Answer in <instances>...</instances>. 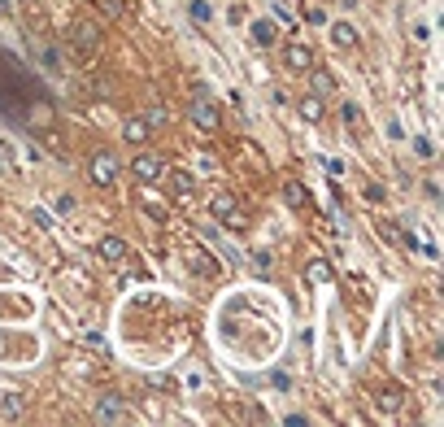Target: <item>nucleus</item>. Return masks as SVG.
<instances>
[{
    "label": "nucleus",
    "instance_id": "1",
    "mask_svg": "<svg viewBox=\"0 0 444 427\" xmlns=\"http://www.w3.org/2000/svg\"><path fill=\"white\" fill-rule=\"evenodd\" d=\"M187 122L196 127V131H218V127H222V114H218V105L205 96V88H200V96H192V105H187Z\"/></svg>",
    "mask_w": 444,
    "mask_h": 427
},
{
    "label": "nucleus",
    "instance_id": "2",
    "mask_svg": "<svg viewBox=\"0 0 444 427\" xmlns=\"http://www.w3.org/2000/svg\"><path fill=\"white\" fill-rule=\"evenodd\" d=\"M209 214L218 222H226L231 231H244L248 227V214L235 205V196H226V192H218V196H209Z\"/></svg>",
    "mask_w": 444,
    "mask_h": 427
},
{
    "label": "nucleus",
    "instance_id": "3",
    "mask_svg": "<svg viewBox=\"0 0 444 427\" xmlns=\"http://www.w3.org/2000/svg\"><path fill=\"white\" fill-rule=\"evenodd\" d=\"M88 179L96 187H114L118 179V161H114V153H96V157L88 161Z\"/></svg>",
    "mask_w": 444,
    "mask_h": 427
},
{
    "label": "nucleus",
    "instance_id": "4",
    "mask_svg": "<svg viewBox=\"0 0 444 427\" xmlns=\"http://www.w3.org/2000/svg\"><path fill=\"white\" fill-rule=\"evenodd\" d=\"M283 66L292 70V75H309V70H314V49L301 44V40H292V44H287V53H283Z\"/></svg>",
    "mask_w": 444,
    "mask_h": 427
},
{
    "label": "nucleus",
    "instance_id": "5",
    "mask_svg": "<svg viewBox=\"0 0 444 427\" xmlns=\"http://www.w3.org/2000/svg\"><path fill=\"white\" fill-rule=\"evenodd\" d=\"M131 170H135V179H140V183H157L161 174H166V166H161L157 153H140V157L131 161Z\"/></svg>",
    "mask_w": 444,
    "mask_h": 427
},
{
    "label": "nucleus",
    "instance_id": "6",
    "mask_svg": "<svg viewBox=\"0 0 444 427\" xmlns=\"http://www.w3.org/2000/svg\"><path fill=\"white\" fill-rule=\"evenodd\" d=\"M127 419H131V410H127L122 397H101L96 401V423H127Z\"/></svg>",
    "mask_w": 444,
    "mask_h": 427
},
{
    "label": "nucleus",
    "instance_id": "7",
    "mask_svg": "<svg viewBox=\"0 0 444 427\" xmlns=\"http://www.w3.org/2000/svg\"><path fill=\"white\" fill-rule=\"evenodd\" d=\"M96 253H101L105 262H122V257L131 253V248H127V240H122V235H101V244H96Z\"/></svg>",
    "mask_w": 444,
    "mask_h": 427
},
{
    "label": "nucleus",
    "instance_id": "8",
    "mask_svg": "<svg viewBox=\"0 0 444 427\" xmlns=\"http://www.w3.org/2000/svg\"><path fill=\"white\" fill-rule=\"evenodd\" d=\"M75 40H79V62H92V44L101 40V31H96L92 22H79V27H75Z\"/></svg>",
    "mask_w": 444,
    "mask_h": 427
},
{
    "label": "nucleus",
    "instance_id": "9",
    "mask_svg": "<svg viewBox=\"0 0 444 427\" xmlns=\"http://www.w3.org/2000/svg\"><path fill=\"white\" fill-rule=\"evenodd\" d=\"M248 31H253V44H261V49H270V44L279 40V31H274L270 18H253V22H248Z\"/></svg>",
    "mask_w": 444,
    "mask_h": 427
},
{
    "label": "nucleus",
    "instance_id": "10",
    "mask_svg": "<svg viewBox=\"0 0 444 427\" xmlns=\"http://www.w3.org/2000/svg\"><path fill=\"white\" fill-rule=\"evenodd\" d=\"M148 135H153V127L144 122V118H127V122H122V140H127V144H144Z\"/></svg>",
    "mask_w": 444,
    "mask_h": 427
},
{
    "label": "nucleus",
    "instance_id": "11",
    "mask_svg": "<svg viewBox=\"0 0 444 427\" xmlns=\"http://www.w3.org/2000/svg\"><path fill=\"white\" fill-rule=\"evenodd\" d=\"M331 44H335V49H357V44H362V35H357L349 22H335V27H331Z\"/></svg>",
    "mask_w": 444,
    "mask_h": 427
},
{
    "label": "nucleus",
    "instance_id": "12",
    "mask_svg": "<svg viewBox=\"0 0 444 427\" xmlns=\"http://www.w3.org/2000/svg\"><path fill=\"white\" fill-rule=\"evenodd\" d=\"M296 109H301V118H305V122H322V96H314V92L296 101Z\"/></svg>",
    "mask_w": 444,
    "mask_h": 427
},
{
    "label": "nucleus",
    "instance_id": "13",
    "mask_svg": "<svg viewBox=\"0 0 444 427\" xmlns=\"http://www.w3.org/2000/svg\"><path fill=\"white\" fill-rule=\"evenodd\" d=\"M305 196H309V192H305V183H301V179H287V183H283V200H287L292 209H301V205H305Z\"/></svg>",
    "mask_w": 444,
    "mask_h": 427
},
{
    "label": "nucleus",
    "instance_id": "14",
    "mask_svg": "<svg viewBox=\"0 0 444 427\" xmlns=\"http://www.w3.org/2000/svg\"><path fill=\"white\" fill-rule=\"evenodd\" d=\"M401 406H405L401 388H383V393H379V410L383 414H401Z\"/></svg>",
    "mask_w": 444,
    "mask_h": 427
},
{
    "label": "nucleus",
    "instance_id": "15",
    "mask_svg": "<svg viewBox=\"0 0 444 427\" xmlns=\"http://www.w3.org/2000/svg\"><path fill=\"white\" fill-rule=\"evenodd\" d=\"M170 187H174V196H192L196 192V179L187 170H170Z\"/></svg>",
    "mask_w": 444,
    "mask_h": 427
},
{
    "label": "nucleus",
    "instance_id": "16",
    "mask_svg": "<svg viewBox=\"0 0 444 427\" xmlns=\"http://www.w3.org/2000/svg\"><path fill=\"white\" fill-rule=\"evenodd\" d=\"M309 75H314V96H331L335 92V79L327 75V70H309Z\"/></svg>",
    "mask_w": 444,
    "mask_h": 427
},
{
    "label": "nucleus",
    "instance_id": "17",
    "mask_svg": "<svg viewBox=\"0 0 444 427\" xmlns=\"http://www.w3.org/2000/svg\"><path fill=\"white\" fill-rule=\"evenodd\" d=\"M192 270H196V275H218V262H213L209 253H192Z\"/></svg>",
    "mask_w": 444,
    "mask_h": 427
},
{
    "label": "nucleus",
    "instance_id": "18",
    "mask_svg": "<svg viewBox=\"0 0 444 427\" xmlns=\"http://www.w3.org/2000/svg\"><path fill=\"white\" fill-rule=\"evenodd\" d=\"M140 205H144V214H148V218H157V222H166V214H170L157 196H140Z\"/></svg>",
    "mask_w": 444,
    "mask_h": 427
},
{
    "label": "nucleus",
    "instance_id": "19",
    "mask_svg": "<svg viewBox=\"0 0 444 427\" xmlns=\"http://www.w3.org/2000/svg\"><path fill=\"white\" fill-rule=\"evenodd\" d=\"M0 414H5V419H18V414H22V397L5 393V397H0Z\"/></svg>",
    "mask_w": 444,
    "mask_h": 427
},
{
    "label": "nucleus",
    "instance_id": "20",
    "mask_svg": "<svg viewBox=\"0 0 444 427\" xmlns=\"http://www.w3.org/2000/svg\"><path fill=\"white\" fill-rule=\"evenodd\" d=\"M144 122H148L153 131H157V127H170V114H166V105H153V109H148V118H144Z\"/></svg>",
    "mask_w": 444,
    "mask_h": 427
},
{
    "label": "nucleus",
    "instance_id": "21",
    "mask_svg": "<svg viewBox=\"0 0 444 427\" xmlns=\"http://www.w3.org/2000/svg\"><path fill=\"white\" fill-rule=\"evenodd\" d=\"M340 118H344L349 127H357V122H362V109H357L353 101H344V105H340Z\"/></svg>",
    "mask_w": 444,
    "mask_h": 427
},
{
    "label": "nucleus",
    "instance_id": "22",
    "mask_svg": "<svg viewBox=\"0 0 444 427\" xmlns=\"http://www.w3.org/2000/svg\"><path fill=\"white\" fill-rule=\"evenodd\" d=\"M187 14L196 18V22H209V14H213V9L205 5V0H192V5H187Z\"/></svg>",
    "mask_w": 444,
    "mask_h": 427
},
{
    "label": "nucleus",
    "instance_id": "23",
    "mask_svg": "<svg viewBox=\"0 0 444 427\" xmlns=\"http://www.w3.org/2000/svg\"><path fill=\"white\" fill-rule=\"evenodd\" d=\"M31 222H35V227H44V231H53V214H48V209H31Z\"/></svg>",
    "mask_w": 444,
    "mask_h": 427
},
{
    "label": "nucleus",
    "instance_id": "24",
    "mask_svg": "<svg viewBox=\"0 0 444 427\" xmlns=\"http://www.w3.org/2000/svg\"><path fill=\"white\" fill-rule=\"evenodd\" d=\"M309 279H314V283H327V279H331L327 262H314V266H309Z\"/></svg>",
    "mask_w": 444,
    "mask_h": 427
},
{
    "label": "nucleus",
    "instance_id": "25",
    "mask_svg": "<svg viewBox=\"0 0 444 427\" xmlns=\"http://www.w3.org/2000/svg\"><path fill=\"white\" fill-rule=\"evenodd\" d=\"M414 153H418V157H431L436 148H431V140H427V135H418V140H414Z\"/></svg>",
    "mask_w": 444,
    "mask_h": 427
},
{
    "label": "nucleus",
    "instance_id": "26",
    "mask_svg": "<svg viewBox=\"0 0 444 427\" xmlns=\"http://www.w3.org/2000/svg\"><path fill=\"white\" fill-rule=\"evenodd\" d=\"M366 200H375V205H379V200H383V187H379V183H370V187H366Z\"/></svg>",
    "mask_w": 444,
    "mask_h": 427
}]
</instances>
